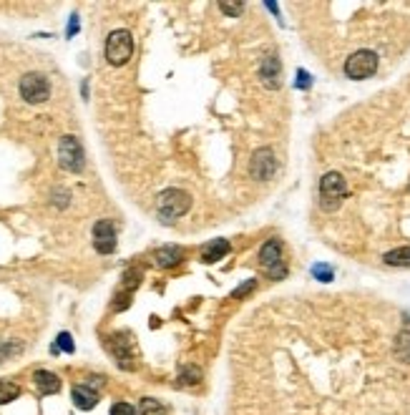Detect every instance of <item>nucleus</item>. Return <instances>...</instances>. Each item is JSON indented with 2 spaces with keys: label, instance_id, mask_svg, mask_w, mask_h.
I'll return each mask as SVG.
<instances>
[{
  "label": "nucleus",
  "instance_id": "f257e3e1",
  "mask_svg": "<svg viewBox=\"0 0 410 415\" xmlns=\"http://www.w3.org/2000/svg\"><path fill=\"white\" fill-rule=\"evenodd\" d=\"M192 206V197L181 189H166L159 194V202H156V209H159L161 222H172V219L186 214Z\"/></svg>",
  "mask_w": 410,
  "mask_h": 415
},
{
  "label": "nucleus",
  "instance_id": "f03ea898",
  "mask_svg": "<svg viewBox=\"0 0 410 415\" xmlns=\"http://www.w3.org/2000/svg\"><path fill=\"white\" fill-rule=\"evenodd\" d=\"M133 53V38L129 31H113L106 38V60L111 66H124L129 63Z\"/></svg>",
  "mask_w": 410,
  "mask_h": 415
},
{
  "label": "nucleus",
  "instance_id": "7ed1b4c3",
  "mask_svg": "<svg viewBox=\"0 0 410 415\" xmlns=\"http://www.w3.org/2000/svg\"><path fill=\"white\" fill-rule=\"evenodd\" d=\"M347 194V184H345L343 174L338 172H330L325 174L322 181H320V197H322V209H338L340 202L345 199Z\"/></svg>",
  "mask_w": 410,
  "mask_h": 415
},
{
  "label": "nucleus",
  "instance_id": "20e7f679",
  "mask_svg": "<svg viewBox=\"0 0 410 415\" xmlns=\"http://www.w3.org/2000/svg\"><path fill=\"white\" fill-rule=\"evenodd\" d=\"M58 164L66 169V172H81L83 164H86V154H83V146L76 136H63L58 146Z\"/></svg>",
  "mask_w": 410,
  "mask_h": 415
},
{
  "label": "nucleus",
  "instance_id": "39448f33",
  "mask_svg": "<svg viewBox=\"0 0 410 415\" xmlns=\"http://www.w3.org/2000/svg\"><path fill=\"white\" fill-rule=\"evenodd\" d=\"M375 71H377V56L372 51H357L345 60V73H347V79H355V81L370 79Z\"/></svg>",
  "mask_w": 410,
  "mask_h": 415
},
{
  "label": "nucleus",
  "instance_id": "423d86ee",
  "mask_svg": "<svg viewBox=\"0 0 410 415\" xmlns=\"http://www.w3.org/2000/svg\"><path fill=\"white\" fill-rule=\"evenodd\" d=\"M20 96L28 101V104H43L51 96V86H48V79L43 73H26L20 79Z\"/></svg>",
  "mask_w": 410,
  "mask_h": 415
},
{
  "label": "nucleus",
  "instance_id": "0eeeda50",
  "mask_svg": "<svg viewBox=\"0 0 410 415\" xmlns=\"http://www.w3.org/2000/svg\"><path fill=\"white\" fill-rule=\"evenodd\" d=\"M277 172V156L272 149H257L254 156H252V164H249V174L252 179H257V181H270Z\"/></svg>",
  "mask_w": 410,
  "mask_h": 415
},
{
  "label": "nucleus",
  "instance_id": "6e6552de",
  "mask_svg": "<svg viewBox=\"0 0 410 415\" xmlns=\"http://www.w3.org/2000/svg\"><path fill=\"white\" fill-rule=\"evenodd\" d=\"M259 262H262V267H265V270L270 272V277H274V279H282V277L287 275L285 264H282V244H279L277 239H270V242L259 250Z\"/></svg>",
  "mask_w": 410,
  "mask_h": 415
},
{
  "label": "nucleus",
  "instance_id": "1a4fd4ad",
  "mask_svg": "<svg viewBox=\"0 0 410 415\" xmlns=\"http://www.w3.org/2000/svg\"><path fill=\"white\" fill-rule=\"evenodd\" d=\"M93 247L101 254H111L116 250V225L111 219H101L93 227Z\"/></svg>",
  "mask_w": 410,
  "mask_h": 415
},
{
  "label": "nucleus",
  "instance_id": "9d476101",
  "mask_svg": "<svg viewBox=\"0 0 410 415\" xmlns=\"http://www.w3.org/2000/svg\"><path fill=\"white\" fill-rule=\"evenodd\" d=\"M129 348H131V337L126 335V332L111 337V350H113V355H116V360H119V365L126 370H133L136 363H133V355L129 352Z\"/></svg>",
  "mask_w": 410,
  "mask_h": 415
},
{
  "label": "nucleus",
  "instance_id": "9b49d317",
  "mask_svg": "<svg viewBox=\"0 0 410 415\" xmlns=\"http://www.w3.org/2000/svg\"><path fill=\"white\" fill-rule=\"evenodd\" d=\"M259 76H262V83H265L267 88H277L279 86L282 66H279L277 56H265V60H262V68H259Z\"/></svg>",
  "mask_w": 410,
  "mask_h": 415
},
{
  "label": "nucleus",
  "instance_id": "f8f14e48",
  "mask_svg": "<svg viewBox=\"0 0 410 415\" xmlns=\"http://www.w3.org/2000/svg\"><path fill=\"white\" fill-rule=\"evenodd\" d=\"M73 402H76L79 410H93L96 402H99V393L91 385H76L73 388Z\"/></svg>",
  "mask_w": 410,
  "mask_h": 415
},
{
  "label": "nucleus",
  "instance_id": "ddd939ff",
  "mask_svg": "<svg viewBox=\"0 0 410 415\" xmlns=\"http://www.w3.org/2000/svg\"><path fill=\"white\" fill-rule=\"evenodd\" d=\"M35 385H38V390L43 393V396H54V393H58L60 390V380L56 373H48V370H35L33 375Z\"/></svg>",
  "mask_w": 410,
  "mask_h": 415
},
{
  "label": "nucleus",
  "instance_id": "4468645a",
  "mask_svg": "<svg viewBox=\"0 0 410 415\" xmlns=\"http://www.w3.org/2000/svg\"><path fill=\"white\" fill-rule=\"evenodd\" d=\"M154 259H156L159 267L169 270V267H177V264L184 259V252H181V247H161V250H156Z\"/></svg>",
  "mask_w": 410,
  "mask_h": 415
},
{
  "label": "nucleus",
  "instance_id": "2eb2a0df",
  "mask_svg": "<svg viewBox=\"0 0 410 415\" xmlns=\"http://www.w3.org/2000/svg\"><path fill=\"white\" fill-rule=\"evenodd\" d=\"M229 242L227 239H214L212 244H206L204 247V252H202V262H206V264H212V262H217V259H222L224 254H229Z\"/></svg>",
  "mask_w": 410,
  "mask_h": 415
},
{
  "label": "nucleus",
  "instance_id": "dca6fc26",
  "mask_svg": "<svg viewBox=\"0 0 410 415\" xmlns=\"http://www.w3.org/2000/svg\"><path fill=\"white\" fill-rule=\"evenodd\" d=\"M385 264L391 267H410V247H400V250H393L385 254Z\"/></svg>",
  "mask_w": 410,
  "mask_h": 415
},
{
  "label": "nucleus",
  "instance_id": "f3484780",
  "mask_svg": "<svg viewBox=\"0 0 410 415\" xmlns=\"http://www.w3.org/2000/svg\"><path fill=\"white\" fill-rule=\"evenodd\" d=\"M20 396V388L10 380H0V405H8Z\"/></svg>",
  "mask_w": 410,
  "mask_h": 415
},
{
  "label": "nucleus",
  "instance_id": "a211bd4d",
  "mask_svg": "<svg viewBox=\"0 0 410 415\" xmlns=\"http://www.w3.org/2000/svg\"><path fill=\"white\" fill-rule=\"evenodd\" d=\"M202 382V370L194 368V365H189V368H184L181 373H179V385H199Z\"/></svg>",
  "mask_w": 410,
  "mask_h": 415
},
{
  "label": "nucleus",
  "instance_id": "6ab92c4d",
  "mask_svg": "<svg viewBox=\"0 0 410 415\" xmlns=\"http://www.w3.org/2000/svg\"><path fill=\"white\" fill-rule=\"evenodd\" d=\"M395 355L403 360V363H410V332H400L395 340Z\"/></svg>",
  "mask_w": 410,
  "mask_h": 415
},
{
  "label": "nucleus",
  "instance_id": "aec40b11",
  "mask_svg": "<svg viewBox=\"0 0 410 415\" xmlns=\"http://www.w3.org/2000/svg\"><path fill=\"white\" fill-rule=\"evenodd\" d=\"M139 413L141 415H169L164 405H161L159 400H154V398H144V400H141Z\"/></svg>",
  "mask_w": 410,
  "mask_h": 415
},
{
  "label": "nucleus",
  "instance_id": "412c9836",
  "mask_svg": "<svg viewBox=\"0 0 410 415\" xmlns=\"http://www.w3.org/2000/svg\"><path fill=\"white\" fill-rule=\"evenodd\" d=\"M312 275L318 277L320 282H332V267H327V264H315Z\"/></svg>",
  "mask_w": 410,
  "mask_h": 415
},
{
  "label": "nucleus",
  "instance_id": "4be33fe9",
  "mask_svg": "<svg viewBox=\"0 0 410 415\" xmlns=\"http://www.w3.org/2000/svg\"><path fill=\"white\" fill-rule=\"evenodd\" d=\"M219 8H222V13L227 15H242L245 3H219Z\"/></svg>",
  "mask_w": 410,
  "mask_h": 415
},
{
  "label": "nucleus",
  "instance_id": "5701e85b",
  "mask_svg": "<svg viewBox=\"0 0 410 415\" xmlns=\"http://www.w3.org/2000/svg\"><path fill=\"white\" fill-rule=\"evenodd\" d=\"M58 350H63V352H73V340L68 332H60L58 335V345H56Z\"/></svg>",
  "mask_w": 410,
  "mask_h": 415
},
{
  "label": "nucleus",
  "instance_id": "b1692460",
  "mask_svg": "<svg viewBox=\"0 0 410 415\" xmlns=\"http://www.w3.org/2000/svg\"><path fill=\"white\" fill-rule=\"evenodd\" d=\"M111 415H136V410H133V405H129V402H116L111 408Z\"/></svg>",
  "mask_w": 410,
  "mask_h": 415
},
{
  "label": "nucleus",
  "instance_id": "393cba45",
  "mask_svg": "<svg viewBox=\"0 0 410 415\" xmlns=\"http://www.w3.org/2000/svg\"><path fill=\"white\" fill-rule=\"evenodd\" d=\"M252 290H254V279H249V282L242 284L239 290H234V292H232V297H234V300H239V297H245L247 292H252Z\"/></svg>",
  "mask_w": 410,
  "mask_h": 415
},
{
  "label": "nucleus",
  "instance_id": "a878e982",
  "mask_svg": "<svg viewBox=\"0 0 410 415\" xmlns=\"http://www.w3.org/2000/svg\"><path fill=\"white\" fill-rule=\"evenodd\" d=\"M297 86L300 88H310V76H307V71L297 73Z\"/></svg>",
  "mask_w": 410,
  "mask_h": 415
},
{
  "label": "nucleus",
  "instance_id": "bb28decb",
  "mask_svg": "<svg viewBox=\"0 0 410 415\" xmlns=\"http://www.w3.org/2000/svg\"><path fill=\"white\" fill-rule=\"evenodd\" d=\"M76 33H79V15H73L71 26H68V35H76Z\"/></svg>",
  "mask_w": 410,
  "mask_h": 415
}]
</instances>
